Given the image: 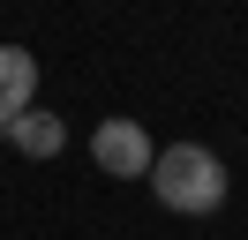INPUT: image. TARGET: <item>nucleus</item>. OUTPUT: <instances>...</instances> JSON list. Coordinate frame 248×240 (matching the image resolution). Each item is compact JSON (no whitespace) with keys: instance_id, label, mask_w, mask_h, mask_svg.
<instances>
[{"instance_id":"obj_3","label":"nucleus","mask_w":248,"mask_h":240,"mask_svg":"<svg viewBox=\"0 0 248 240\" xmlns=\"http://www.w3.org/2000/svg\"><path fill=\"white\" fill-rule=\"evenodd\" d=\"M38 105V53L31 45H0V128L16 113H31Z\"/></svg>"},{"instance_id":"obj_2","label":"nucleus","mask_w":248,"mask_h":240,"mask_svg":"<svg viewBox=\"0 0 248 240\" xmlns=\"http://www.w3.org/2000/svg\"><path fill=\"white\" fill-rule=\"evenodd\" d=\"M91 158H98V173H113V180H143V173H151V158H158V143H151L143 120H98Z\"/></svg>"},{"instance_id":"obj_4","label":"nucleus","mask_w":248,"mask_h":240,"mask_svg":"<svg viewBox=\"0 0 248 240\" xmlns=\"http://www.w3.org/2000/svg\"><path fill=\"white\" fill-rule=\"evenodd\" d=\"M0 135L16 143L23 158H61V150H68V120H61V113H46V105H31V113H16V120H8Z\"/></svg>"},{"instance_id":"obj_1","label":"nucleus","mask_w":248,"mask_h":240,"mask_svg":"<svg viewBox=\"0 0 248 240\" xmlns=\"http://www.w3.org/2000/svg\"><path fill=\"white\" fill-rule=\"evenodd\" d=\"M143 180H151V195L173 218H211V210H226V158H218L211 143H166Z\"/></svg>"}]
</instances>
